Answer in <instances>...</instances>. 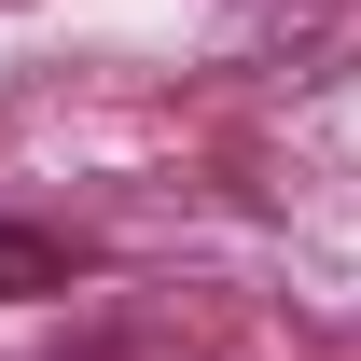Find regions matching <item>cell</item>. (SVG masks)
Returning <instances> with one entry per match:
<instances>
[{"label":"cell","instance_id":"6da1fadb","mask_svg":"<svg viewBox=\"0 0 361 361\" xmlns=\"http://www.w3.org/2000/svg\"><path fill=\"white\" fill-rule=\"evenodd\" d=\"M56 278H70V264H56L42 236H28V223H0V306H14V292H56Z\"/></svg>","mask_w":361,"mask_h":361}]
</instances>
